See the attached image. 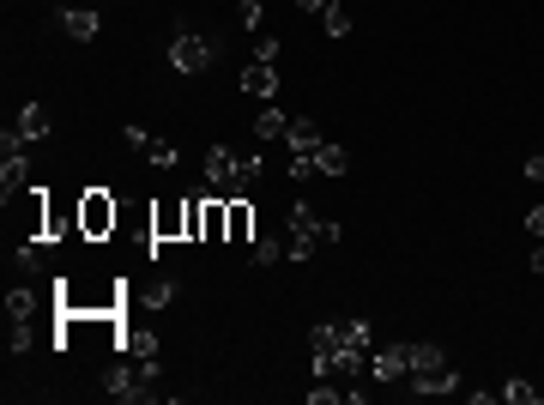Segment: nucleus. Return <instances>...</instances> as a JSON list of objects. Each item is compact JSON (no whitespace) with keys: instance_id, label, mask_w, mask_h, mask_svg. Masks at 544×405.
Listing matches in <instances>:
<instances>
[{"instance_id":"13","label":"nucleus","mask_w":544,"mask_h":405,"mask_svg":"<svg viewBox=\"0 0 544 405\" xmlns=\"http://www.w3.org/2000/svg\"><path fill=\"white\" fill-rule=\"evenodd\" d=\"M418 369H447V351L429 345V339H411V369L405 375H418Z\"/></svg>"},{"instance_id":"19","label":"nucleus","mask_w":544,"mask_h":405,"mask_svg":"<svg viewBox=\"0 0 544 405\" xmlns=\"http://www.w3.org/2000/svg\"><path fill=\"white\" fill-rule=\"evenodd\" d=\"M49 243H55V236H31V243H19V266L24 272H42V266H49Z\"/></svg>"},{"instance_id":"23","label":"nucleus","mask_w":544,"mask_h":405,"mask_svg":"<svg viewBox=\"0 0 544 405\" xmlns=\"http://www.w3.org/2000/svg\"><path fill=\"white\" fill-rule=\"evenodd\" d=\"M31 345H37V333H31V321H13V333H6V351H13V357H24Z\"/></svg>"},{"instance_id":"2","label":"nucleus","mask_w":544,"mask_h":405,"mask_svg":"<svg viewBox=\"0 0 544 405\" xmlns=\"http://www.w3.org/2000/svg\"><path fill=\"white\" fill-rule=\"evenodd\" d=\"M212 61H218V37L212 31H194V24H176V37H170V67L176 73H212Z\"/></svg>"},{"instance_id":"9","label":"nucleus","mask_w":544,"mask_h":405,"mask_svg":"<svg viewBox=\"0 0 544 405\" xmlns=\"http://www.w3.org/2000/svg\"><path fill=\"white\" fill-rule=\"evenodd\" d=\"M6 133H19L24 145H37L42 133H49V109H42V103H24L19 115H13V127H6Z\"/></svg>"},{"instance_id":"15","label":"nucleus","mask_w":544,"mask_h":405,"mask_svg":"<svg viewBox=\"0 0 544 405\" xmlns=\"http://www.w3.org/2000/svg\"><path fill=\"white\" fill-rule=\"evenodd\" d=\"M224 236H230V243H248V236H254V212H248V200H230V230H224Z\"/></svg>"},{"instance_id":"5","label":"nucleus","mask_w":544,"mask_h":405,"mask_svg":"<svg viewBox=\"0 0 544 405\" xmlns=\"http://www.w3.org/2000/svg\"><path fill=\"white\" fill-rule=\"evenodd\" d=\"M405 393H418V400H442V393H460V369H418V375H405Z\"/></svg>"},{"instance_id":"7","label":"nucleus","mask_w":544,"mask_h":405,"mask_svg":"<svg viewBox=\"0 0 544 405\" xmlns=\"http://www.w3.org/2000/svg\"><path fill=\"white\" fill-rule=\"evenodd\" d=\"M176 236H188V200H170L152 212V243H176Z\"/></svg>"},{"instance_id":"18","label":"nucleus","mask_w":544,"mask_h":405,"mask_svg":"<svg viewBox=\"0 0 544 405\" xmlns=\"http://www.w3.org/2000/svg\"><path fill=\"white\" fill-rule=\"evenodd\" d=\"M496 393H503L508 405H539V400H544V393H539V387H532V382H526V375H508V382L496 387Z\"/></svg>"},{"instance_id":"22","label":"nucleus","mask_w":544,"mask_h":405,"mask_svg":"<svg viewBox=\"0 0 544 405\" xmlns=\"http://www.w3.org/2000/svg\"><path fill=\"white\" fill-rule=\"evenodd\" d=\"M188 243H206V194H188Z\"/></svg>"},{"instance_id":"31","label":"nucleus","mask_w":544,"mask_h":405,"mask_svg":"<svg viewBox=\"0 0 544 405\" xmlns=\"http://www.w3.org/2000/svg\"><path fill=\"white\" fill-rule=\"evenodd\" d=\"M526 230H532V236H544V206H532V212H526Z\"/></svg>"},{"instance_id":"26","label":"nucleus","mask_w":544,"mask_h":405,"mask_svg":"<svg viewBox=\"0 0 544 405\" xmlns=\"http://www.w3.org/2000/svg\"><path fill=\"white\" fill-rule=\"evenodd\" d=\"M279 55H284V42H279V37H261V42H254V61L279 67Z\"/></svg>"},{"instance_id":"10","label":"nucleus","mask_w":544,"mask_h":405,"mask_svg":"<svg viewBox=\"0 0 544 405\" xmlns=\"http://www.w3.org/2000/svg\"><path fill=\"white\" fill-rule=\"evenodd\" d=\"M242 91H248V97H279V67L248 61L242 67Z\"/></svg>"},{"instance_id":"17","label":"nucleus","mask_w":544,"mask_h":405,"mask_svg":"<svg viewBox=\"0 0 544 405\" xmlns=\"http://www.w3.org/2000/svg\"><path fill=\"white\" fill-rule=\"evenodd\" d=\"M279 261H290V236H261L254 243V266H279Z\"/></svg>"},{"instance_id":"14","label":"nucleus","mask_w":544,"mask_h":405,"mask_svg":"<svg viewBox=\"0 0 544 405\" xmlns=\"http://www.w3.org/2000/svg\"><path fill=\"white\" fill-rule=\"evenodd\" d=\"M31 315H37V290L31 284H13L6 290V321H31Z\"/></svg>"},{"instance_id":"30","label":"nucleus","mask_w":544,"mask_h":405,"mask_svg":"<svg viewBox=\"0 0 544 405\" xmlns=\"http://www.w3.org/2000/svg\"><path fill=\"white\" fill-rule=\"evenodd\" d=\"M526 182H544V152L539 158H526Z\"/></svg>"},{"instance_id":"27","label":"nucleus","mask_w":544,"mask_h":405,"mask_svg":"<svg viewBox=\"0 0 544 405\" xmlns=\"http://www.w3.org/2000/svg\"><path fill=\"white\" fill-rule=\"evenodd\" d=\"M145 303H152V308H170V303H176V284H152V290H145Z\"/></svg>"},{"instance_id":"24","label":"nucleus","mask_w":544,"mask_h":405,"mask_svg":"<svg viewBox=\"0 0 544 405\" xmlns=\"http://www.w3.org/2000/svg\"><path fill=\"white\" fill-rule=\"evenodd\" d=\"M145 158L158 163V170H176V163H181V152H176L170 140H152V145H145Z\"/></svg>"},{"instance_id":"28","label":"nucleus","mask_w":544,"mask_h":405,"mask_svg":"<svg viewBox=\"0 0 544 405\" xmlns=\"http://www.w3.org/2000/svg\"><path fill=\"white\" fill-rule=\"evenodd\" d=\"M121 140L134 145V152H145V145H152V133H145V127H140V122H127V127H121Z\"/></svg>"},{"instance_id":"21","label":"nucleus","mask_w":544,"mask_h":405,"mask_svg":"<svg viewBox=\"0 0 544 405\" xmlns=\"http://www.w3.org/2000/svg\"><path fill=\"white\" fill-rule=\"evenodd\" d=\"M321 24H327V37H351V0H333Z\"/></svg>"},{"instance_id":"12","label":"nucleus","mask_w":544,"mask_h":405,"mask_svg":"<svg viewBox=\"0 0 544 405\" xmlns=\"http://www.w3.org/2000/svg\"><path fill=\"white\" fill-rule=\"evenodd\" d=\"M254 133H261V140H284V133H290V115H284L279 103H266L261 115H254Z\"/></svg>"},{"instance_id":"32","label":"nucleus","mask_w":544,"mask_h":405,"mask_svg":"<svg viewBox=\"0 0 544 405\" xmlns=\"http://www.w3.org/2000/svg\"><path fill=\"white\" fill-rule=\"evenodd\" d=\"M532 272H544V243H539V248H532Z\"/></svg>"},{"instance_id":"3","label":"nucleus","mask_w":544,"mask_h":405,"mask_svg":"<svg viewBox=\"0 0 544 405\" xmlns=\"http://www.w3.org/2000/svg\"><path fill=\"white\" fill-rule=\"evenodd\" d=\"M284 236H290V261H309V254H321V248L339 236V224L315 218V212L297 200V206H290V230H284Z\"/></svg>"},{"instance_id":"16","label":"nucleus","mask_w":544,"mask_h":405,"mask_svg":"<svg viewBox=\"0 0 544 405\" xmlns=\"http://www.w3.org/2000/svg\"><path fill=\"white\" fill-rule=\"evenodd\" d=\"M345 170H351V152L345 145H321L315 152V176H345Z\"/></svg>"},{"instance_id":"6","label":"nucleus","mask_w":544,"mask_h":405,"mask_svg":"<svg viewBox=\"0 0 544 405\" xmlns=\"http://www.w3.org/2000/svg\"><path fill=\"white\" fill-rule=\"evenodd\" d=\"M405 369H411V339L382 345V351L369 357V382H405Z\"/></svg>"},{"instance_id":"4","label":"nucleus","mask_w":544,"mask_h":405,"mask_svg":"<svg viewBox=\"0 0 544 405\" xmlns=\"http://www.w3.org/2000/svg\"><path fill=\"white\" fill-rule=\"evenodd\" d=\"M115 200H109V194H103V188H85L79 194V236L85 243H103V236H109V230H115Z\"/></svg>"},{"instance_id":"20","label":"nucleus","mask_w":544,"mask_h":405,"mask_svg":"<svg viewBox=\"0 0 544 405\" xmlns=\"http://www.w3.org/2000/svg\"><path fill=\"white\" fill-rule=\"evenodd\" d=\"M369 339H375V327L363 321V315H357V321H339V351H345V345H357V351H369Z\"/></svg>"},{"instance_id":"8","label":"nucleus","mask_w":544,"mask_h":405,"mask_svg":"<svg viewBox=\"0 0 544 405\" xmlns=\"http://www.w3.org/2000/svg\"><path fill=\"white\" fill-rule=\"evenodd\" d=\"M60 31H67L73 42H91L103 31V19L91 13V6H60Z\"/></svg>"},{"instance_id":"11","label":"nucleus","mask_w":544,"mask_h":405,"mask_svg":"<svg viewBox=\"0 0 544 405\" xmlns=\"http://www.w3.org/2000/svg\"><path fill=\"white\" fill-rule=\"evenodd\" d=\"M284 140H290V152H321V122H315V115H290V133H284Z\"/></svg>"},{"instance_id":"1","label":"nucleus","mask_w":544,"mask_h":405,"mask_svg":"<svg viewBox=\"0 0 544 405\" xmlns=\"http://www.w3.org/2000/svg\"><path fill=\"white\" fill-rule=\"evenodd\" d=\"M261 176H266L261 158H236L230 145H206V188H212L218 200H236V194H248Z\"/></svg>"},{"instance_id":"25","label":"nucleus","mask_w":544,"mask_h":405,"mask_svg":"<svg viewBox=\"0 0 544 405\" xmlns=\"http://www.w3.org/2000/svg\"><path fill=\"white\" fill-rule=\"evenodd\" d=\"M236 19L248 24V31H261L266 24V0H236Z\"/></svg>"},{"instance_id":"29","label":"nucleus","mask_w":544,"mask_h":405,"mask_svg":"<svg viewBox=\"0 0 544 405\" xmlns=\"http://www.w3.org/2000/svg\"><path fill=\"white\" fill-rule=\"evenodd\" d=\"M327 6L333 0H297V13H315V19H327Z\"/></svg>"}]
</instances>
